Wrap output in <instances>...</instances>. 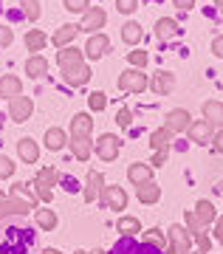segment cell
Segmentation results:
<instances>
[{
    "instance_id": "obj_36",
    "label": "cell",
    "mask_w": 223,
    "mask_h": 254,
    "mask_svg": "<svg viewBox=\"0 0 223 254\" xmlns=\"http://www.w3.org/2000/svg\"><path fill=\"white\" fill-rule=\"evenodd\" d=\"M20 6H23V11H26L28 20H40V14H43L40 0H20Z\"/></svg>"
},
{
    "instance_id": "obj_44",
    "label": "cell",
    "mask_w": 223,
    "mask_h": 254,
    "mask_svg": "<svg viewBox=\"0 0 223 254\" xmlns=\"http://www.w3.org/2000/svg\"><path fill=\"white\" fill-rule=\"evenodd\" d=\"M164 164H167V150H155L150 167H164Z\"/></svg>"
},
{
    "instance_id": "obj_41",
    "label": "cell",
    "mask_w": 223,
    "mask_h": 254,
    "mask_svg": "<svg viewBox=\"0 0 223 254\" xmlns=\"http://www.w3.org/2000/svg\"><path fill=\"white\" fill-rule=\"evenodd\" d=\"M14 43V34H11L9 26H0V48H9Z\"/></svg>"
},
{
    "instance_id": "obj_15",
    "label": "cell",
    "mask_w": 223,
    "mask_h": 254,
    "mask_svg": "<svg viewBox=\"0 0 223 254\" xmlns=\"http://www.w3.org/2000/svg\"><path fill=\"white\" fill-rule=\"evenodd\" d=\"M189 122H192V116H189L187 110L175 108V110H170V113H167V125H164V127H167L170 133H187Z\"/></svg>"
},
{
    "instance_id": "obj_38",
    "label": "cell",
    "mask_w": 223,
    "mask_h": 254,
    "mask_svg": "<svg viewBox=\"0 0 223 254\" xmlns=\"http://www.w3.org/2000/svg\"><path fill=\"white\" fill-rule=\"evenodd\" d=\"M68 11H76V14H85L90 9V0H63Z\"/></svg>"
},
{
    "instance_id": "obj_17",
    "label": "cell",
    "mask_w": 223,
    "mask_h": 254,
    "mask_svg": "<svg viewBox=\"0 0 223 254\" xmlns=\"http://www.w3.org/2000/svg\"><path fill=\"white\" fill-rule=\"evenodd\" d=\"M63 79L71 85V88H82V85H88L90 82V68L85 63L76 65V68H68V71H63Z\"/></svg>"
},
{
    "instance_id": "obj_14",
    "label": "cell",
    "mask_w": 223,
    "mask_h": 254,
    "mask_svg": "<svg viewBox=\"0 0 223 254\" xmlns=\"http://www.w3.org/2000/svg\"><path fill=\"white\" fill-rule=\"evenodd\" d=\"M187 133L195 144H209V141H212V127L206 125L204 119H192L189 127H187Z\"/></svg>"
},
{
    "instance_id": "obj_7",
    "label": "cell",
    "mask_w": 223,
    "mask_h": 254,
    "mask_svg": "<svg viewBox=\"0 0 223 254\" xmlns=\"http://www.w3.org/2000/svg\"><path fill=\"white\" fill-rule=\"evenodd\" d=\"M99 198H102V203H105L107 209H113V212H119V209H125V206H127V192L122 190V187H116V184L105 187Z\"/></svg>"
},
{
    "instance_id": "obj_11",
    "label": "cell",
    "mask_w": 223,
    "mask_h": 254,
    "mask_svg": "<svg viewBox=\"0 0 223 254\" xmlns=\"http://www.w3.org/2000/svg\"><path fill=\"white\" fill-rule=\"evenodd\" d=\"M23 93V79L17 73H3L0 76V99H14Z\"/></svg>"
},
{
    "instance_id": "obj_25",
    "label": "cell",
    "mask_w": 223,
    "mask_h": 254,
    "mask_svg": "<svg viewBox=\"0 0 223 254\" xmlns=\"http://www.w3.org/2000/svg\"><path fill=\"white\" fill-rule=\"evenodd\" d=\"M178 31H181V26L172 17H161L155 23V37L158 40H172V37H178Z\"/></svg>"
},
{
    "instance_id": "obj_3",
    "label": "cell",
    "mask_w": 223,
    "mask_h": 254,
    "mask_svg": "<svg viewBox=\"0 0 223 254\" xmlns=\"http://www.w3.org/2000/svg\"><path fill=\"white\" fill-rule=\"evenodd\" d=\"M105 254H167V252H161V249L144 243V240H136V237H122V240Z\"/></svg>"
},
{
    "instance_id": "obj_49",
    "label": "cell",
    "mask_w": 223,
    "mask_h": 254,
    "mask_svg": "<svg viewBox=\"0 0 223 254\" xmlns=\"http://www.w3.org/2000/svg\"><path fill=\"white\" fill-rule=\"evenodd\" d=\"M43 254H63L60 249H43Z\"/></svg>"
},
{
    "instance_id": "obj_10",
    "label": "cell",
    "mask_w": 223,
    "mask_h": 254,
    "mask_svg": "<svg viewBox=\"0 0 223 254\" xmlns=\"http://www.w3.org/2000/svg\"><path fill=\"white\" fill-rule=\"evenodd\" d=\"M107 48H110V40H107L105 34H90L85 48H82V54L90 57V60H99V57L107 54Z\"/></svg>"
},
{
    "instance_id": "obj_28",
    "label": "cell",
    "mask_w": 223,
    "mask_h": 254,
    "mask_svg": "<svg viewBox=\"0 0 223 254\" xmlns=\"http://www.w3.org/2000/svg\"><path fill=\"white\" fill-rule=\"evenodd\" d=\"M26 73L28 76H43V73H48V60L45 57H40V54H31L26 60Z\"/></svg>"
},
{
    "instance_id": "obj_39",
    "label": "cell",
    "mask_w": 223,
    "mask_h": 254,
    "mask_svg": "<svg viewBox=\"0 0 223 254\" xmlns=\"http://www.w3.org/2000/svg\"><path fill=\"white\" fill-rule=\"evenodd\" d=\"M127 60H130L133 68H144V65H147V51H130Z\"/></svg>"
},
{
    "instance_id": "obj_20",
    "label": "cell",
    "mask_w": 223,
    "mask_h": 254,
    "mask_svg": "<svg viewBox=\"0 0 223 254\" xmlns=\"http://www.w3.org/2000/svg\"><path fill=\"white\" fill-rule=\"evenodd\" d=\"M136 198L142 200V203H147V206H152V203H158V198H161V187L155 181L139 184V187H136Z\"/></svg>"
},
{
    "instance_id": "obj_40",
    "label": "cell",
    "mask_w": 223,
    "mask_h": 254,
    "mask_svg": "<svg viewBox=\"0 0 223 254\" xmlns=\"http://www.w3.org/2000/svg\"><path fill=\"white\" fill-rule=\"evenodd\" d=\"M14 175V161L0 155V178H11Z\"/></svg>"
},
{
    "instance_id": "obj_29",
    "label": "cell",
    "mask_w": 223,
    "mask_h": 254,
    "mask_svg": "<svg viewBox=\"0 0 223 254\" xmlns=\"http://www.w3.org/2000/svg\"><path fill=\"white\" fill-rule=\"evenodd\" d=\"M142 37H144V31H142V26H139L136 20H130V23H125V26H122V40H125L127 46L142 43Z\"/></svg>"
},
{
    "instance_id": "obj_32",
    "label": "cell",
    "mask_w": 223,
    "mask_h": 254,
    "mask_svg": "<svg viewBox=\"0 0 223 254\" xmlns=\"http://www.w3.org/2000/svg\"><path fill=\"white\" fill-rule=\"evenodd\" d=\"M45 43H48V37H45V31H40V28H31L26 34V48L28 51H43Z\"/></svg>"
},
{
    "instance_id": "obj_21",
    "label": "cell",
    "mask_w": 223,
    "mask_h": 254,
    "mask_svg": "<svg viewBox=\"0 0 223 254\" xmlns=\"http://www.w3.org/2000/svg\"><path fill=\"white\" fill-rule=\"evenodd\" d=\"M17 155L23 158V164H37V158H40V147H37L34 138H20L17 141Z\"/></svg>"
},
{
    "instance_id": "obj_6",
    "label": "cell",
    "mask_w": 223,
    "mask_h": 254,
    "mask_svg": "<svg viewBox=\"0 0 223 254\" xmlns=\"http://www.w3.org/2000/svg\"><path fill=\"white\" fill-rule=\"evenodd\" d=\"M34 209V203H28L23 198H14V195H6L0 200V220H6L9 215H28Z\"/></svg>"
},
{
    "instance_id": "obj_48",
    "label": "cell",
    "mask_w": 223,
    "mask_h": 254,
    "mask_svg": "<svg viewBox=\"0 0 223 254\" xmlns=\"http://www.w3.org/2000/svg\"><path fill=\"white\" fill-rule=\"evenodd\" d=\"M195 6V0H175V9H181V11H189Z\"/></svg>"
},
{
    "instance_id": "obj_12",
    "label": "cell",
    "mask_w": 223,
    "mask_h": 254,
    "mask_svg": "<svg viewBox=\"0 0 223 254\" xmlns=\"http://www.w3.org/2000/svg\"><path fill=\"white\" fill-rule=\"evenodd\" d=\"M150 88H152V93H155V96H170V93L175 91V73H170V71L155 73V76H152V82H150Z\"/></svg>"
},
{
    "instance_id": "obj_13",
    "label": "cell",
    "mask_w": 223,
    "mask_h": 254,
    "mask_svg": "<svg viewBox=\"0 0 223 254\" xmlns=\"http://www.w3.org/2000/svg\"><path fill=\"white\" fill-rule=\"evenodd\" d=\"M93 133V119L90 113H76L71 119V138H90Z\"/></svg>"
},
{
    "instance_id": "obj_16",
    "label": "cell",
    "mask_w": 223,
    "mask_h": 254,
    "mask_svg": "<svg viewBox=\"0 0 223 254\" xmlns=\"http://www.w3.org/2000/svg\"><path fill=\"white\" fill-rule=\"evenodd\" d=\"M82 48H74V46H68V48H60L57 51V63H60V68L63 71H68V68H76V65H82Z\"/></svg>"
},
{
    "instance_id": "obj_18",
    "label": "cell",
    "mask_w": 223,
    "mask_h": 254,
    "mask_svg": "<svg viewBox=\"0 0 223 254\" xmlns=\"http://www.w3.org/2000/svg\"><path fill=\"white\" fill-rule=\"evenodd\" d=\"M102 190H105V178H102V173H90L88 181H85V190H82V198L88 200V203H93V200H99Z\"/></svg>"
},
{
    "instance_id": "obj_51",
    "label": "cell",
    "mask_w": 223,
    "mask_h": 254,
    "mask_svg": "<svg viewBox=\"0 0 223 254\" xmlns=\"http://www.w3.org/2000/svg\"><path fill=\"white\" fill-rule=\"evenodd\" d=\"M218 195H221V198H223V184H218Z\"/></svg>"
},
{
    "instance_id": "obj_52",
    "label": "cell",
    "mask_w": 223,
    "mask_h": 254,
    "mask_svg": "<svg viewBox=\"0 0 223 254\" xmlns=\"http://www.w3.org/2000/svg\"><path fill=\"white\" fill-rule=\"evenodd\" d=\"M3 198H6V195H3V192H0V200H3Z\"/></svg>"
},
{
    "instance_id": "obj_42",
    "label": "cell",
    "mask_w": 223,
    "mask_h": 254,
    "mask_svg": "<svg viewBox=\"0 0 223 254\" xmlns=\"http://www.w3.org/2000/svg\"><path fill=\"white\" fill-rule=\"evenodd\" d=\"M130 122H133V113H130V108H122L116 113V125L119 127H130Z\"/></svg>"
},
{
    "instance_id": "obj_19",
    "label": "cell",
    "mask_w": 223,
    "mask_h": 254,
    "mask_svg": "<svg viewBox=\"0 0 223 254\" xmlns=\"http://www.w3.org/2000/svg\"><path fill=\"white\" fill-rule=\"evenodd\" d=\"M204 122L209 127H223V102L218 99L204 102Z\"/></svg>"
},
{
    "instance_id": "obj_34",
    "label": "cell",
    "mask_w": 223,
    "mask_h": 254,
    "mask_svg": "<svg viewBox=\"0 0 223 254\" xmlns=\"http://www.w3.org/2000/svg\"><path fill=\"white\" fill-rule=\"evenodd\" d=\"M37 226L45 229V232H54L57 229V215H54L51 209H37Z\"/></svg>"
},
{
    "instance_id": "obj_23",
    "label": "cell",
    "mask_w": 223,
    "mask_h": 254,
    "mask_svg": "<svg viewBox=\"0 0 223 254\" xmlns=\"http://www.w3.org/2000/svg\"><path fill=\"white\" fill-rule=\"evenodd\" d=\"M127 178H130V184H147V181H152V167L150 164H130L127 167Z\"/></svg>"
},
{
    "instance_id": "obj_9",
    "label": "cell",
    "mask_w": 223,
    "mask_h": 254,
    "mask_svg": "<svg viewBox=\"0 0 223 254\" xmlns=\"http://www.w3.org/2000/svg\"><path fill=\"white\" fill-rule=\"evenodd\" d=\"M31 113H34V102L28 99V96H14L9 105V116L14 119V122H26V119H31Z\"/></svg>"
},
{
    "instance_id": "obj_43",
    "label": "cell",
    "mask_w": 223,
    "mask_h": 254,
    "mask_svg": "<svg viewBox=\"0 0 223 254\" xmlns=\"http://www.w3.org/2000/svg\"><path fill=\"white\" fill-rule=\"evenodd\" d=\"M136 6H139V0H116V9L122 11V14H130V11H136Z\"/></svg>"
},
{
    "instance_id": "obj_35",
    "label": "cell",
    "mask_w": 223,
    "mask_h": 254,
    "mask_svg": "<svg viewBox=\"0 0 223 254\" xmlns=\"http://www.w3.org/2000/svg\"><path fill=\"white\" fill-rule=\"evenodd\" d=\"M9 195H14V198H23V200H28V203H34V206H37V195L31 192V184H14Z\"/></svg>"
},
{
    "instance_id": "obj_2",
    "label": "cell",
    "mask_w": 223,
    "mask_h": 254,
    "mask_svg": "<svg viewBox=\"0 0 223 254\" xmlns=\"http://www.w3.org/2000/svg\"><path fill=\"white\" fill-rule=\"evenodd\" d=\"M57 181H60V175H57V170L54 167H43L40 173H37V178H34V195L40 200H45V203H51V187H57Z\"/></svg>"
},
{
    "instance_id": "obj_1",
    "label": "cell",
    "mask_w": 223,
    "mask_h": 254,
    "mask_svg": "<svg viewBox=\"0 0 223 254\" xmlns=\"http://www.w3.org/2000/svg\"><path fill=\"white\" fill-rule=\"evenodd\" d=\"M34 246V232L26 226H9L0 237V254H28Z\"/></svg>"
},
{
    "instance_id": "obj_50",
    "label": "cell",
    "mask_w": 223,
    "mask_h": 254,
    "mask_svg": "<svg viewBox=\"0 0 223 254\" xmlns=\"http://www.w3.org/2000/svg\"><path fill=\"white\" fill-rule=\"evenodd\" d=\"M215 6H218V11L223 14V0H215Z\"/></svg>"
},
{
    "instance_id": "obj_4",
    "label": "cell",
    "mask_w": 223,
    "mask_h": 254,
    "mask_svg": "<svg viewBox=\"0 0 223 254\" xmlns=\"http://www.w3.org/2000/svg\"><path fill=\"white\" fill-rule=\"evenodd\" d=\"M147 85H150V79H147V73H144L142 68H127V71L119 76V88L125 93H142Z\"/></svg>"
},
{
    "instance_id": "obj_8",
    "label": "cell",
    "mask_w": 223,
    "mask_h": 254,
    "mask_svg": "<svg viewBox=\"0 0 223 254\" xmlns=\"http://www.w3.org/2000/svg\"><path fill=\"white\" fill-rule=\"evenodd\" d=\"M105 20H107V14H105V9H99V6H90L85 14H82V26H79V31H88V34H99V28L105 26Z\"/></svg>"
},
{
    "instance_id": "obj_27",
    "label": "cell",
    "mask_w": 223,
    "mask_h": 254,
    "mask_svg": "<svg viewBox=\"0 0 223 254\" xmlns=\"http://www.w3.org/2000/svg\"><path fill=\"white\" fill-rule=\"evenodd\" d=\"M195 218L201 220L204 226H209V223L218 220V212H215L212 200H198V203H195Z\"/></svg>"
},
{
    "instance_id": "obj_45",
    "label": "cell",
    "mask_w": 223,
    "mask_h": 254,
    "mask_svg": "<svg viewBox=\"0 0 223 254\" xmlns=\"http://www.w3.org/2000/svg\"><path fill=\"white\" fill-rule=\"evenodd\" d=\"M212 147H215V153H221V155H223V127L212 136Z\"/></svg>"
},
{
    "instance_id": "obj_33",
    "label": "cell",
    "mask_w": 223,
    "mask_h": 254,
    "mask_svg": "<svg viewBox=\"0 0 223 254\" xmlns=\"http://www.w3.org/2000/svg\"><path fill=\"white\" fill-rule=\"evenodd\" d=\"M170 141H172V133L167 130V127H161V130H155V133L150 136L152 150H170Z\"/></svg>"
},
{
    "instance_id": "obj_37",
    "label": "cell",
    "mask_w": 223,
    "mask_h": 254,
    "mask_svg": "<svg viewBox=\"0 0 223 254\" xmlns=\"http://www.w3.org/2000/svg\"><path fill=\"white\" fill-rule=\"evenodd\" d=\"M88 105H90V110H93V113H99V110H105L107 108V96L102 91H93L88 96Z\"/></svg>"
},
{
    "instance_id": "obj_47",
    "label": "cell",
    "mask_w": 223,
    "mask_h": 254,
    "mask_svg": "<svg viewBox=\"0 0 223 254\" xmlns=\"http://www.w3.org/2000/svg\"><path fill=\"white\" fill-rule=\"evenodd\" d=\"M215 240H218V243H223V218L215 220Z\"/></svg>"
},
{
    "instance_id": "obj_22",
    "label": "cell",
    "mask_w": 223,
    "mask_h": 254,
    "mask_svg": "<svg viewBox=\"0 0 223 254\" xmlns=\"http://www.w3.org/2000/svg\"><path fill=\"white\" fill-rule=\"evenodd\" d=\"M79 34V26H74V23H68V26H60L57 28V34L51 37V43L57 48H68L74 43V37Z\"/></svg>"
},
{
    "instance_id": "obj_46",
    "label": "cell",
    "mask_w": 223,
    "mask_h": 254,
    "mask_svg": "<svg viewBox=\"0 0 223 254\" xmlns=\"http://www.w3.org/2000/svg\"><path fill=\"white\" fill-rule=\"evenodd\" d=\"M212 51H215V57H221L223 60V37H215L212 40Z\"/></svg>"
},
{
    "instance_id": "obj_26",
    "label": "cell",
    "mask_w": 223,
    "mask_h": 254,
    "mask_svg": "<svg viewBox=\"0 0 223 254\" xmlns=\"http://www.w3.org/2000/svg\"><path fill=\"white\" fill-rule=\"evenodd\" d=\"M116 232H122V237H136L139 232H144V229H142V220H139V218H133V215H125V218H119Z\"/></svg>"
},
{
    "instance_id": "obj_30",
    "label": "cell",
    "mask_w": 223,
    "mask_h": 254,
    "mask_svg": "<svg viewBox=\"0 0 223 254\" xmlns=\"http://www.w3.org/2000/svg\"><path fill=\"white\" fill-rule=\"evenodd\" d=\"M68 144H71V153L76 161H88L90 158V150H93L90 147V138H71Z\"/></svg>"
},
{
    "instance_id": "obj_5",
    "label": "cell",
    "mask_w": 223,
    "mask_h": 254,
    "mask_svg": "<svg viewBox=\"0 0 223 254\" xmlns=\"http://www.w3.org/2000/svg\"><path fill=\"white\" fill-rule=\"evenodd\" d=\"M122 150V138L113 136V133H105V136L96 138V144H93V153L102 158V161H113Z\"/></svg>"
},
{
    "instance_id": "obj_24",
    "label": "cell",
    "mask_w": 223,
    "mask_h": 254,
    "mask_svg": "<svg viewBox=\"0 0 223 254\" xmlns=\"http://www.w3.org/2000/svg\"><path fill=\"white\" fill-rule=\"evenodd\" d=\"M65 141H68V133H65L63 127H48V130H45V147H48V150L57 153V150L65 147Z\"/></svg>"
},
{
    "instance_id": "obj_31",
    "label": "cell",
    "mask_w": 223,
    "mask_h": 254,
    "mask_svg": "<svg viewBox=\"0 0 223 254\" xmlns=\"http://www.w3.org/2000/svg\"><path fill=\"white\" fill-rule=\"evenodd\" d=\"M142 240L144 243H150V246H155V249H161V252H167V235L164 232H158V229H147V232H142Z\"/></svg>"
}]
</instances>
